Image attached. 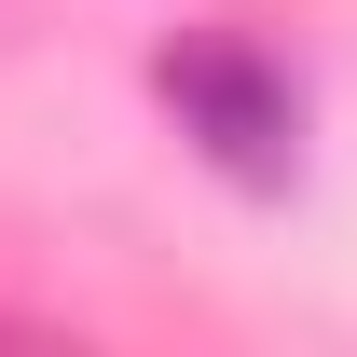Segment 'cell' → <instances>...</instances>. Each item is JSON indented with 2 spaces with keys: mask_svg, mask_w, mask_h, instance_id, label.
I'll list each match as a JSON object with an SVG mask.
<instances>
[{
  "mask_svg": "<svg viewBox=\"0 0 357 357\" xmlns=\"http://www.w3.org/2000/svg\"><path fill=\"white\" fill-rule=\"evenodd\" d=\"M165 110H178V137L206 151V165L234 178V192H289L303 178V96H289V69H275L261 42H165Z\"/></svg>",
  "mask_w": 357,
  "mask_h": 357,
  "instance_id": "obj_1",
  "label": "cell"
}]
</instances>
